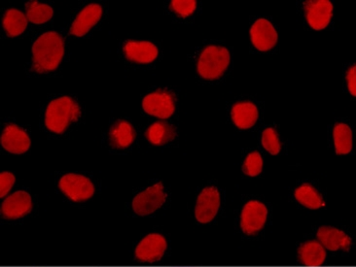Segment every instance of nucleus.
Listing matches in <instances>:
<instances>
[{
	"label": "nucleus",
	"instance_id": "nucleus-1",
	"mask_svg": "<svg viewBox=\"0 0 356 267\" xmlns=\"http://www.w3.org/2000/svg\"><path fill=\"white\" fill-rule=\"evenodd\" d=\"M33 69L48 73L57 69L65 55V40L55 31L42 34L33 46Z\"/></svg>",
	"mask_w": 356,
	"mask_h": 267
},
{
	"label": "nucleus",
	"instance_id": "nucleus-2",
	"mask_svg": "<svg viewBox=\"0 0 356 267\" xmlns=\"http://www.w3.org/2000/svg\"><path fill=\"white\" fill-rule=\"evenodd\" d=\"M81 110L76 101L70 96L55 99L49 104L45 113V126L49 130L62 135L68 126L77 121Z\"/></svg>",
	"mask_w": 356,
	"mask_h": 267
},
{
	"label": "nucleus",
	"instance_id": "nucleus-3",
	"mask_svg": "<svg viewBox=\"0 0 356 267\" xmlns=\"http://www.w3.org/2000/svg\"><path fill=\"white\" fill-rule=\"evenodd\" d=\"M230 64V53L220 46H207L197 60V72L207 80L220 78Z\"/></svg>",
	"mask_w": 356,
	"mask_h": 267
},
{
	"label": "nucleus",
	"instance_id": "nucleus-4",
	"mask_svg": "<svg viewBox=\"0 0 356 267\" xmlns=\"http://www.w3.org/2000/svg\"><path fill=\"white\" fill-rule=\"evenodd\" d=\"M143 110L151 116L165 120L174 115L175 96L168 89H158L143 98Z\"/></svg>",
	"mask_w": 356,
	"mask_h": 267
},
{
	"label": "nucleus",
	"instance_id": "nucleus-5",
	"mask_svg": "<svg viewBox=\"0 0 356 267\" xmlns=\"http://www.w3.org/2000/svg\"><path fill=\"white\" fill-rule=\"evenodd\" d=\"M60 191L67 198L79 203L91 198L95 193V187L89 179L82 175L67 174L60 180Z\"/></svg>",
	"mask_w": 356,
	"mask_h": 267
},
{
	"label": "nucleus",
	"instance_id": "nucleus-6",
	"mask_svg": "<svg viewBox=\"0 0 356 267\" xmlns=\"http://www.w3.org/2000/svg\"><path fill=\"white\" fill-rule=\"evenodd\" d=\"M167 196L163 184H156L136 196L133 201L134 210L138 215H149L165 203Z\"/></svg>",
	"mask_w": 356,
	"mask_h": 267
},
{
	"label": "nucleus",
	"instance_id": "nucleus-7",
	"mask_svg": "<svg viewBox=\"0 0 356 267\" xmlns=\"http://www.w3.org/2000/svg\"><path fill=\"white\" fill-rule=\"evenodd\" d=\"M304 9L312 28L321 31L327 28L333 15V4L329 0H309L305 2Z\"/></svg>",
	"mask_w": 356,
	"mask_h": 267
},
{
	"label": "nucleus",
	"instance_id": "nucleus-8",
	"mask_svg": "<svg viewBox=\"0 0 356 267\" xmlns=\"http://www.w3.org/2000/svg\"><path fill=\"white\" fill-rule=\"evenodd\" d=\"M268 210L259 201H250L245 204L241 213V225L243 232L253 235L264 227Z\"/></svg>",
	"mask_w": 356,
	"mask_h": 267
},
{
	"label": "nucleus",
	"instance_id": "nucleus-9",
	"mask_svg": "<svg viewBox=\"0 0 356 267\" xmlns=\"http://www.w3.org/2000/svg\"><path fill=\"white\" fill-rule=\"evenodd\" d=\"M220 206V196L218 189L214 187L206 188L197 198L195 215L200 223L211 222L216 217Z\"/></svg>",
	"mask_w": 356,
	"mask_h": 267
},
{
	"label": "nucleus",
	"instance_id": "nucleus-10",
	"mask_svg": "<svg viewBox=\"0 0 356 267\" xmlns=\"http://www.w3.org/2000/svg\"><path fill=\"white\" fill-rule=\"evenodd\" d=\"M251 42L257 50L267 52L277 42V33L268 19H259L250 29Z\"/></svg>",
	"mask_w": 356,
	"mask_h": 267
},
{
	"label": "nucleus",
	"instance_id": "nucleus-11",
	"mask_svg": "<svg viewBox=\"0 0 356 267\" xmlns=\"http://www.w3.org/2000/svg\"><path fill=\"white\" fill-rule=\"evenodd\" d=\"M31 141L26 131L14 123L5 126L1 135V145L12 154L21 155L28 152Z\"/></svg>",
	"mask_w": 356,
	"mask_h": 267
},
{
	"label": "nucleus",
	"instance_id": "nucleus-12",
	"mask_svg": "<svg viewBox=\"0 0 356 267\" xmlns=\"http://www.w3.org/2000/svg\"><path fill=\"white\" fill-rule=\"evenodd\" d=\"M33 209L31 196L26 191H17L8 196L1 206V213L4 218L14 220L28 215Z\"/></svg>",
	"mask_w": 356,
	"mask_h": 267
},
{
	"label": "nucleus",
	"instance_id": "nucleus-13",
	"mask_svg": "<svg viewBox=\"0 0 356 267\" xmlns=\"http://www.w3.org/2000/svg\"><path fill=\"white\" fill-rule=\"evenodd\" d=\"M127 60L136 63H151L158 57V48L148 41H127L123 48Z\"/></svg>",
	"mask_w": 356,
	"mask_h": 267
},
{
	"label": "nucleus",
	"instance_id": "nucleus-14",
	"mask_svg": "<svg viewBox=\"0 0 356 267\" xmlns=\"http://www.w3.org/2000/svg\"><path fill=\"white\" fill-rule=\"evenodd\" d=\"M167 249V241L160 234H149L136 247V257L143 261H159Z\"/></svg>",
	"mask_w": 356,
	"mask_h": 267
},
{
	"label": "nucleus",
	"instance_id": "nucleus-15",
	"mask_svg": "<svg viewBox=\"0 0 356 267\" xmlns=\"http://www.w3.org/2000/svg\"><path fill=\"white\" fill-rule=\"evenodd\" d=\"M102 16V8L99 4H90L77 15L76 19L73 21L70 33L72 35L82 37L86 35L92 26L99 23Z\"/></svg>",
	"mask_w": 356,
	"mask_h": 267
},
{
	"label": "nucleus",
	"instance_id": "nucleus-16",
	"mask_svg": "<svg viewBox=\"0 0 356 267\" xmlns=\"http://www.w3.org/2000/svg\"><path fill=\"white\" fill-rule=\"evenodd\" d=\"M232 120L241 130L252 128L258 120V109L252 102H238L232 108Z\"/></svg>",
	"mask_w": 356,
	"mask_h": 267
},
{
	"label": "nucleus",
	"instance_id": "nucleus-17",
	"mask_svg": "<svg viewBox=\"0 0 356 267\" xmlns=\"http://www.w3.org/2000/svg\"><path fill=\"white\" fill-rule=\"evenodd\" d=\"M136 137V132L134 126L129 121L124 120L117 121L109 131L111 144L115 149L128 148L133 144Z\"/></svg>",
	"mask_w": 356,
	"mask_h": 267
},
{
	"label": "nucleus",
	"instance_id": "nucleus-18",
	"mask_svg": "<svg viewBox=\"0 0 356 267\" xmlns=\"http://www.w3.org/2000/svg\"><path fill=\"white\" fill-rule=\"evenodd\" d=\"M318 237L321 244L331 251L343 249V251L348 252L350 250V243H352V240L346 235L345 232L334 227H323L319 228Z\"/></svg>",
	"mask_w": 356,
	"mask_h": 267
},
{
	"label": "nucleus",
	"instance_id": "nucleus-19",
	"mask_svg": "<svg viewBox=\"0 0 356 267\" xmlns=\"http://www.w3.org/2000/svg\"><path fill=\"white\" fill-rule=\"evenodd\" d=\"M175 136H177V130L175 126L163 121H156L145 132L147 140L151 144L156 146L167 144L174 140Z\"/></svg>",
	"mask_w": 356,
	"mask_h": 267
},
{
	"label": "nucleus",
	"instance_id": "nucleus-20",
	"mask_svg": "<svg viewBox=\"0 0 356 267\" xmlns=\"http://www.w3.org/2000/svg\"><path fill=\"white\" fill-rule=\"evenodd\" d=\"M301 261L307 266H319L323 264L326 252L323 245L316 241L305 243L299 249Z\"/></svg>",
	"mask_w": 356,
	"mask_h": 267
},
{
	"label": "nucleus",
	"instance_id": "nucleus-21",
	"mask_svg": "<svg viewBox=\"0 0 356 267\" xmlns=\"http://www.w3.org/2000/svg\"><path fill=\"white\" fill-rule=\"evenodd\" d=\"M26 15L17 9H10L4 15L3 28L9 37L21 35L28 26Z\"/></svg>",
	"mask_w": 356,
	"mask_h": 267
},
{
	"label": "nucleus",
	"instance_id": "nucleus-22",
	"mask_svg": "<svg viewBox=\"0 0 356 267\" xmlns=\"http://www.w3.org/2000/svg\"><path fill=\"white\" fill-rule=\"evenodd\" d=\"M334 143L337 155L350 154L353 149V131L346 123H338L334 126Z\"/></svg>",
	"mask_w": 356,
	"mask_h": 267
},
{
	"label": "nucleus",
	"instance_id": "nucleus-23",
	"mask_svg": "<svg viewBox=\"0 0 356 267\" xmlns=\"http://www.w3.org/2000/svg\"><path fill=\"white\" fill-rule=\"evenodd\" d=\"M295 198L302 205L309 209H318L325 205L323 196L309 184H302L295 191Z\"/></svg>",
	"mask_w": 356,
	"mask_h": 267
},
{
	"label": "nucleus",
	"instance_id": "nucleus-24",
	"mask_svg": "<svg viewBox=\"0 0 356 267\" xmlns=\"http://www.w3.org/2000/svg\"><path fill=\"white\" fill-rule=\"evenodd\" d=\"M26 16L31 23L41 24L47 23L52 19L54 11L49 5L39 3L38 1H29L26 4Z\"/></svg>",
	"mask_w": 356,
	"mask_h": 267
},
{
	"label": "nucleus",
	"instance_id": "nucleus-25",
	"mask_svg": "<svg viewBox=\"0 0 356 267\" xmlns=\"http://www.w3.org/2000/svg\"><path fill=\"white\" fill-rule=\"evenodd\" d=\"M262 146L270 155H277L282 149V144L275 128H267L262 133Z\"/></svg>",
	"mask_w": 356,
	"mask_h": 267
},
{
	"label": "nucleus",
	"instance_id": "nucleus-26",
	"mask_svg": "<svg viewBox=\"0 0 356 267\" xmlns=\"http://www.w3.org/2000/svg\"><path fill=\"white\" fill-rule=\"evenodd\" d=\"M263 160L258 152H253L246 157L245 164H243V170L245 174L248 176H257L262 171Z\"/></svg>",
	"mask_w": 356,
	"mask_h": 267
},
{
	"label": "nucleus",
	"instance_id": "nucleus-27",
	"mask_svg": "<svg viewBox=\"0 0 356 267\" xmlns=\"http://www.w3.org/2000/svg\"><path fill=\"white\" fill-rule=\"evenodd\" d=\"M197 1L195 0H172L170 8L181 18L191 16L196 10Z\"/></svg>",
	"mask_w": 356,
	"mask_h": 267
},
{
	"label": "nucleus",
	"instance_id": "nucleus-28",
	"mask_svg": "<svg viewBox=\"0 0 356 267\" xmlns=\"http://www.w3.org/2000/svg\"><path fill=\"white\" fill-rule=\"evenodd\" d=\"M15 176L10 172H2L0 175V196L1 198H4L9 193L10 189L14 186Z\"/></svg>",
	"mask_w": 356,
	"mask_h": 267
},
{
	"label": "nucleus",
	"instance_id": "nucleus-29",
	"mask_svg": "<svg viewBox=\"0 0 356 267\" xmlns=\"http://www.w3.org/2000/svg\"><path fill=\"white\" fill-rule=\"evenodd\" d=\"M347 83L348 91L353 94V96H356V67L353 65L347 72Z\"/></svg>",
	"mask_w": 356,
	"mask_h": 267
}]
</instances>
